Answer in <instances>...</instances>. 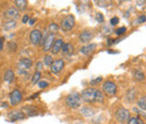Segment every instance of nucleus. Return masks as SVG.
<instances>
[{
	"instance_id": "f257e3e1",
	"label": "nucleus",
	"mask_w": 146,
	"mask_h": 124,
	"mask_svg": "<svg viewBox=\"0 0 146 124\" xmlns=\"http://www.w3.org/2000/svg\"><path fill=\"white\" fill-rule=\"evenodd\" d=\"M81 97L87 103H102L104 102V95L100 90L96 88H88L82 91Z\"/></svg>"
},
{
	"instance_id": "f03ea898",
	"label": "nucleus",
	"mask_w": 146,
	"mask_h": 124,
	"mask_svg": "<svg viewBox=\"0 0 146 124\" xmlns=\"http://www.w3.org/2000/svg\"><path fill=\"white\" fill-rule=\"evenodd\" d=\"M65 104L69 107H71V108L79 107L80 104H81V96L78 92H73V94L68 96V98L65 101Z\"/></svg>"
},
{
	"instance_id": "7ed1b4c3",
	"label": "nucleus",
	"mask_w": 146,
	"mask_h": 124,
	"mask_svg": "<svg viewBox=\"0 0 146 124\" xmlns=\"http://www.w3.org/2000/svg\"><path fill=\"white\" fill-rule=\"evenodd\" d=\"M33 66V61L28 58H23L18 62V72L19 73H26Z\"/></svg>"
},
{
	"instance_id": "20e7f679",
	"label": "nucleus",
	"mask_w": 146,
	"mask_h": 124,
	"mask_svg": "<svg viewBox=\"0 0 146 124\" xmlns=\"http://www.w3.org/2000/svg\"><path fill=\"white\" fill-rule=\"evenodd\" d=\"M74 17H73L72 15H69V16H66L65 18H63V20H62V23H61V27H62V29L63 31H70V29H72L73 26H74Z\"/></svg>"
},
{
	"instance_id": "39448f33",
	"label": "nucleus",
	"mask_w": 146,
	"mask_h": 124,
	"mask_svg": "<svg viewBox=\"0 0 146 124\" xmlns=\"http://www.w3.org/2000/svg\"><path fill=\"white\" fill-rule=\"evenodd\" d=\"M116 119L120 122V123H125L126 121L129 120V112L126 108H119L116 112Z\"/></svg>"
},
{
	"instance_id": "423d86ee",
	"label": "nucleus",
	"mask_w": 146,
	"mask_h": 124,
	"mask_svg": "<svg viewBox=\"0 0 146 124\" xmlns=\"http://www.w3.org/2000/svg\"><path fill=\"white\" fill-rule=\"evenodd\" d=\"M42 38H43V35H42V32L38 31V29H34L31 32V35H29V40L32 42V44L34 45H38L42 43Z\"/></svg>"
},
{
	"instance_id": "0eeeda50",
	"label": "nucleus",
	"mask_w": 146,
	"mask_h": 124,
	"mask_svg": "<svg viewBox=\"0 0 146 124\" xmlns=\"http://www.w3.org/2000/svg\"><path fill=\"white\" fill-rule=\"evenodd\" d=\"M102 88H104V91H105L107 95H110V96L115 95L116 91H117V86H116L115 82H112V81H106V82L104 84Z\"/></svg>"
},
{
	"instance_id": "6e6552de",
	"label": "nucleus",
	"mask_w": 146,
	"mask_h": 124,
	"mask_svg": "<svg viewBox=\"0 0 146 124\" xmlns=\"http://www.w3.org/2000/svg\"><path fill=\"white\" fill-rule=\"evenodd\" d=\"M21 99H23V95L18 89H15L11 91V94H10V104L11 105H17L21 102Z\"/></svg>"
},
{
	"instance_id": "1a4fd4ad",
	"label": "nucleus",
	"mask_w": 146,
	"mask_h": 124,
	"mask_svg": "<svg viewBox=\"0 0 146 124\" xmlns=\"http://www.w3.org/2000/svg\"><path fill=\"white\" fill-rule=\"evenodd\" d=\"M3 16L7 18V19H17L19 16V11L16 9V8H9V9H7L5 13H3Z\"/></svg>"
},
{
	"instance_id": "9d476101",
	"label": "nucleus",
	"mask_w": 146,
	"mask_h": 124,
	"mask_svg": "<svg viewBox=\"0 0 146 124\" xmlns=\"http://www.w3.org/2000/svg\"><path fill=\"white\" fill-rule=\"evenodd\" d=\"M64 67V61L63 60H56L51 64V71L53 73H58Z\"/></svg>"
},
{
	"instance_id": "9b49d317",
	"label": "nucleus",
	"mask_w": 146,
	"mask_h": 124,
	"mask_svg": "<svg viewBox=\"0 0 146 124\" xmlns=\"http://www.w3.org/2000/svg\"><path fill=\"white\" fill-rule=\"evenodd\" d=\"M53 44H54V34H50V35L45 38V43H44V48H43L44 51L45 52L50 51L52 49Z\"/></svg>"
},
{
	"instance_id": "f8f14e48",
	"label": "nucleus",
	"mask_w": 146,
	"mask_h": 124,
	"mask_svg": "<svg viewBox=\"0 0 146 124\" xmlns=\"http://www.w3.org/2000/svg\"><path fill=\"white\" fill-rule=\"evenodd\" d=\"M9 120L15 122V121H18V120H23L25 119V115L21 113V112H18V111H14V112H10L9 115H8Z\"/></svg>"
},
{
	"instance_id": "ddd939ff",
	"label": "nucleus",
	"mask_w": 146,
	"mask_h": 124,
	"mask_svg": "<svg viewBox=\"0 0 146 124\" xmlns=\"http://www.w3.org/2000/svg\"><path fill=\"white\" fill-rule=\"evenodd\" d=\"M63 41L61 40V38H58V40H56L54 41V44H53V46H52V53L53 54H57L61 50H62V48H63Z\"/></svg>"
},
{
	"instance_id": "4468645a",
	"label": "nucleus",
	"mask_w": 146,
	"mask_h": 124,
	"mask_svg": "<svg viewBox=\"0 0 146 124\" xmlns=\"http://www.w3.org/2000/svg\"><path fill=\"white\" fill-rule=\"evenodd\" d=\"M92 37H93V34H92L90 31H83L81 33V35H80V41L82 43H88V42L91 41Z\"/></svg>"
},
{
	"instance_id": "2eb2a0df",
	"label": "nucleus",
	"mask_w": 146,
	"mask_h": 124,
	"mask_svg": "<svg viewBox=\"0 0 146 124\" xmlns=\"http://www.w3.org/2000/svg\"><path fill=\"white\" fill-rule=\"evenodd\" d=\"M3 79H5V81L6 82H13L14 81V79H15V74H14V71L11 70V69H8V70H6L5 72V74H3Z\"/></svg>"
},
{
	"instance_id": "dca6fc26",
	"label": "nucleus",
	"mask_w": 146,
	"mask_h": 124,
	"mask_svg": "<svg viewBox=\"0 0 146 124\" xmlns=\"http://www.w3.org/2000/svg\"><path fill=\"white\" fill-rule=\"evenodd\" d=\"M96 44H93V43H91V44H89V45H86V46H83V48H81V50H80V52L82 54H86V55H88V54H90L96 49Z\"/></svg>"
},
{
	"instance_id": "f3484780",
	"label": "nucleus",
	"mask_w": 146,
	"mask_h": 124,
	"mask_svg": "<svg viewBox=\"0 0 146 124\" xmlns=\"http://www.w3.org/2000/svg\"><path fill=\"white\" fill-rule=\"evenodd\" d=\"M62 52L66 55H70L73 53V45L70 43H65L63 44V48H62Z\"/></svg>"
},
{
	"instance_id": "a211bd4d",
	"label": "nucleus",
	"mask_w": 146,
	"mask_h": 124,
	"mask_svg": "<svg viewBox=\"0 0 146 124\" xmlns=\"http://www.w3.org/2000/svg\"><path fill=\"white\" fill-rule=\"evenodd\" d=\"M15 5L18 8V10H25L27 7V1L26 0H16Z\"/></svg>"
},
{
	"instance_id": "6ab92c4d",
	"label": "nucleus",
	"mask_w": 146,
	"mask_h": 124,
	"mask_svg": "<svg viewBox=\"0 0 146 124\" xmlns=\"http://www.w3.org/2000/svg\"><path fill=\"white\" fill-rule=\"evenodd\" d=\"M5 29H11L14 27H16V21L15 20H8L5 23Z\"/></svg>"
},
{
	"instance_id": "aec40b11",
	"label": "nucleus",
	"mask_w": 146,
	"mask_h": 124,
	"mask_svg": "<svg viewBox=\"0 0 146 124\" xmlns=\"http://www.w3.org/2000/svg\"><path fill=\"white\" fill-rule=\"evenodd\" d=\"M24 111L26 112L27 115H35V114H36V109H35V107H33V106L24 107Z\"/></svg>"
},
{
	"instance_id": "412c9836",
	"label": "nucleus",
	"mask_w": 146,
	"mask_h": 124,
	"mask_svg": "<svg viewBox=\"0 0 146 124\" xmlns=\"http://www.w3.org/2000/svg\"><path fill=\"white\" fill-rule=\"evenodd\" d=\"M128 124H144V122H143L139 117L135 116V117H130V119L128 120Z\"/></svg>"
},
{
	"instance_id": "4be33fe9",
	"label": "nucleus",
	"mask_w": 146,
	"mask_h": 124,
	"mask_svg": "<svg viewBox=\"0 0 146 124\" xmlns=\"http://www.w3.org/2000/svg\"><path fill=\"white\" fill-rule=\"evenodd\" d=\"M138 106L141 107V108H143V109H146V96H143V97H141L139 99H138Z\"/></svg>"
},
{
	"instance_id": "5701e85b",
	"label": "nucleus",
	"mask_w": 146,
	"mask_h": 124,
	"mask_svg": "<svg viewBox=\"0 0 146 124\" xmlns=\"http://www.w3.org/2000/svg\"><path fill=\"white\" fill-rule=\"evenodd\" d=\"M134 78H135V80H137V81H142V80H144V73L137 71V72H135Z\"/></svg>"
},
{
	"instance_id": "b1692460",
	"label": "nucleus",
	"mask_w": 146,
	"mask_h": 124,
	"mask_svg": "<svg viewBox=\"0 0 146 124\" xmlns=\"http://www.w3.org/2000/svg\"><path fill=\"white\" fill-rule=\"evenodd\" d=\"M53 63V60H52V56L51 55H46L45 58H44V64L45 66H50L51 67V64Z\"/></svg>"
},
{
	"instance_id": "393cba45",
	"label": "nucleus",
	"mask_w": 146,
	"mask_h": 124,
	"mask_svg": "<svg viewBox=\"0 0 146 124\" xmlns=\"http://www.w3.org/2000/svg\"><path fill=\"white\" fill-rule=\"evenodd\" d=\"M39 79H40V72H39V71H36V72L34 73V77H33L32 82L35 85L36 82H38V81H39Z\"/></svg>"
},
{
	"instance_id": "a878e982",
	"label": "nucleus",
	"mask_w": 146,
	"mask_h": 124,
	"mask_svg": "<svg viewBox=\"0 0 146 124\" xmlns=\"http://www.w3.org/2000/svg\"><path fill=\"white\" fill-rule=\"evenodd\" d=\"M48 28H50V31L52 32V34H53V33H55V32H57V31H58V26H57V25H56L55 23H52V24L50 25V27H48Z\"/></svg>"
},
{
	"instance_id": "bb28decb",
	"label": "nucleus",
	"mask_w": 146,
	"mask_h": 124,
	"mask_svg": "<svg viewBox=\"0 0 146 124\" xmlns=\"http://www.w3.org/2000/svg\"><path fill=\"white\" fill-rule=\"evenodd\" d=\"M125 32H126V27H120V28L116 29V32H115V33H116L117 35H123Z\"/></svg>"
},
{
	"instance_id": "cd10ccee",
	"label": "nucleus",
	"mask_w": 146,
	"mask_h": 124,
	"mask_svg": "<svg viewBox=\"0 0 146 124\" xmlns=\"http://www.w3.org/2000/svg\"><path fill=\"white\" fill-rule=\"evenodd\" d=\"M48 86V82H46V81H39L38 82V87L39 88H46Z\"/></svg>"
},
{
	"instance_id": "c85d7f7f",
	"label": "nucleus",
	"mask_w": 146,
	"mask_h": 124,
	"mask_svg": "<svg viewBox=\"0 0 146 124\" xmlns=\"http://www.w3.org/2000/svg\"><path fill=\"white\" fill-rule=\"evenodd\" d=\"M8 49H9V50H11V51H15V50H16V43L10 42V43L8 44Z\"/></svg>"
},
{
	"instance_id": "c756f323",
	"label": "nucleus",
	"mask_w": 146,
	"mask_h": 124,
	"mask_svg": "<svg viewBox=\"0 0 146 124\" xmlns=\"http://www.w3.org/2000/svg\"><path fill=\"white\" fill-rule=\"evenodd\" d=\"M118 21H119V19H118L117 17H113L110 19V24H111V25H117Z\"/></svg>"
},
{
	"instance_id": "7c9ffc66",
	"label": "nucleus",
	"mask_w": 146,
	"mask_h": 124,
	"mask_svg": "<svg viewBox=\"0 0 146 124\" xmlns=\"http://www.w3.org/2000/svg\"><path fill=\"white\" fill-rule=\"evenodd\" d=\"M102 80V78L101 77H98L97 79H94V80H92L91 81V85H94V84H97V82H100Z\"/></svg>"
},
{
	"instance_id": "2f4dec72",
	"label": "nucleus",
	"mask_w": 146,
	"mask_h": 124,
	"mask_svg": "<svg viewBox=\"0 0 146 124\" xmlns=\"http://www.w3.org/2000/svg\"><path fill=\"white\" fill-rule=\"evenodd\" d=\"M145 20H146V17H145V16H141V17L137 19V23H138V24H141V23H144Z\"/></svg>"
},
{
	"instance_id": "473e14b6",
	"label": "nucleus",
	"mask_w": 146,
	"mask_h": 124,
	"mask_svg": "<svg viewBox=\"0 0 146 124\" xmlns=\"http://www.w3.org/2000/svg\"><path fill=\"white\" fill-rule=\"evenodd\" d=\"M28 20H29V17H28V15H25L24 17H23V23H28Z\"/></svg>"
},
{
	"instance_id": "72a5a7b5",
	"label": "nucleus",
	"mask_w": 146,
	"mask_h": 124,
	"mask_svg": "<svg viewBox=\"0 0 146 124\" xmlns=\"http://www.w3.org/2000/svg\"><path fill=\"white\" fill-rule=\"evenodd\" d=\"M96 18H97V20H99V21H102V20H104V17H102V15H101V14H98Z\"/></svg>"
},
{
	"instance_id": "f704fd0d",
	"label": "nucleus",
	"mask_w": 146,
	"mask_h": 124,
	"mask_svg": "<svg viewBox=\"0 0 146 124\" xmlns=\"http://www.w3.org/2000/svg\"><path fill=\"white\" fill-rule=\"evenodd\" d=\"M37 69H38V71L43 69V63H42V62H38V63H37Z\"/></svg>"
},
{
	"instance_id": "c9c22d12",
	"label": "nucleus",
	"mask_w": 146,
	"mask_h": 124,
	"mask_svg": "<svg viewBox=\"0 0 146 124\" xmlns=\"http://www.w3.org/2000/svg\"><path fill=\"white\" fill-rule=\"evenodd\" d=\"M2 48H3V38L0 37V51L2 50Z\"/></svg>"
},
{
	"instance_id": "e433bc0d",
	"label": "nucleus",
	"mask_w": 146,
	"mask_h": 124,
	"mask_svg": "<svg viewBox=\"0 0 146 124\" xmlns=\"http://www.w3.org/2000/svg\"><path fill=\"white\" fill-rule=\"evenodd\" d=\"M34 23H35V18H33V19L29 20V24H31V25H34Z\"/></svg>"
}]
</instances>
